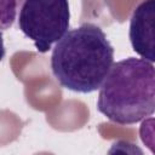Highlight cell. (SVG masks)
I'll list each match as a JSON object with an SVG mask.
<instances>
[{"instance_id": "4", "label": "cell", "mask_w": 155, "mask_h": 155, "mask_svg": "<svg viewBox=\"0 0 155 155\" xmlns=\"http://www.w3.org/2000/svg\"><path fill=\"white\" fill-rule=\"evenodd\" d=\"M128 36L133 51L155 63V0H143L133 10Z\"/></svg>"}, {"instance_id": "3", "label": "cell", "mask_w": 155, "mask_h": 155, "mask_svg": "<svg viewBox=\"0 0 155 155\" xmlns=\"http://www.w3.org/2000/svg\"><path fill=\"white\" fill-rule=\"evenodd\" d=\"M69 19V0H23L18 28L40 53H45L67 34Z\"/></svg>"}, {"instance_id": "5", "label": "cell", "mask_w": 155, "mask_h": 155, "mask_svg": "<svg viewBox=\"0 0 155 155\" xmlns=\"http://www.w3.org/2000/svg\"><path fill=\"white\" fill-rule=\"evenodd\" d=\"M139 137L143 144L155 154V117H147L139 126Z\"/></svg>"}, {"instance_id": "6", "label": "cell", "mask_w": 155, "mask_h": 155, "mask_svg": "<svg viewBox=\"0 0 155 155\" xmlns=\"http://www.w3.org/2000/svg\"><path fill=\"white\" fill-rule=\"evenodd\" d=\"M18 2H21V0H1V24H2V29H6L7 27H11L15 17H16V12H17V6Z\"/></svg>"}, {"instance_id": "2", "label": "cell", "mask_w": 155, "mask_h": 155, "mask_svg": "<svg viewBox=\"0 0 155 155\" xmlns=\"http://www.w3.org/2000/svg\"><path fill=\"white\" fill-rule=\"evenodd\" d=\"M97 109L113 122L137 124L155 114V67L128 57L113 64L98 94Z\"/></svg>"}, {"instance_id": "1", "label": "cell", "mask_w": 155, "mask_h": 155, "mask_svg": "<svg viewBox=\"0 0 155 155\" xmlns=\"http://www.w3.org/2000/svg\"><path fill=\"white\" fill-rule=\"evenodd\" d=\"M113 64L114 48L101 27L93 23L67 31L51 54V70L58 84L80 93L101 88Z\"/></svg>"}]
</instances>
